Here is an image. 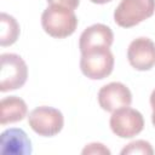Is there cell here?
<instances>
[{"label":"cell","instance_id":"obj_1","mask_svg":"<svg viewBox=\"0 0 155 155\" xmlns=\"http://www.w3.org/2000/svg\"><path fill=\"white\" fill-rule=\"evenodd\" d=\"M41 25L50 36L63 39L70 36L75 31L78 18L74 10L58 5H48L41 15Z\"/></svg>","mask_w":155,"mask_h":155},{"label":"cell","instance_id":"obj_2","mask_svg":"<svg viewBox=\"0 0 155 155\" xmlns=\"http://www.w3.org/2000/svg\"><path fill=\"white\" fill-rule=\"evenodd\" d=\"M114 68V56L109 47H96L81 52L80 69L91 80H102L109 76Z\"/></svg>","mask_w":155,"mask_h":155},{"label":"cell","instance_id":"obj_3","mask_svg":"<svg viewBox=\"0 0 155 155\" xmlns=\"http://www.w3.org/2000/svg\"><path fill=\"white\" fill-rule=\"evenodd\" d=\"M155 12V0H121L114 11L119 27L131 28L150 18Z\"/></svg>","mask_w":155,"mask_h":155},{"label":"cell","instance_id":"obj_4","mask_svg":"<svg viewBox=\"0 0 155 155\" xmlns=\"http://www.w3.org/2000/svg\"><path fill=\"white\" fill-rule=\"evenodd\" d=\"M0 91L7 92L21 88L28 78V68L23 58L16 53L0 56Z\"/></svg>","mask_w":155,"mask_h":155},{"label":"cell","instance_id":"obj_5","mask_svg":"<svg viewBox=\"0 0 155 155\" xmlns=\"http://www.w3.org/2000/svg\"><path fill=\"white\" fill-rule=\"evenodd\" d=\"M28 124L31 130L42 137H53L58 134L64 125V117L61 110L52 107H38L28 115Z\"/></svg>","mask_w":155,"mask_h":155},{"label":"cell","instance_id":"obj_6","mask_svg":"<svg viewBox=\"0 0 155 155\" xmlns=\"http://www.w3.org/2000/svg\"><path fill=\"white\" fill-rule=\"evenodd\" d=\"M110 128L120 138H132L144 128L143 115L130 107H124L113 111L110 116Z\"/></svg>","mask_w":155,"mask_h":155},{"label":"cell","instance_id":"obj_7","mask_svg":"<svg viewBox=\"0 0 155 155\" xmlns=\"http://www.w3.org/2000/svg\"><path fill=\"white\" fill-rule=\"evenodd\" d=\"M127 59L132 68L139 71L150 70L155 65V44L149 38H137L127 48Z\"/></svg>","mask_w":155,"mask_h":155},{"label":"cell","instance_id":"obj_8","mask_svg":"<svg viewBox=\"0 0 155 155\" xmlns=\"http://www.w3.org/2000/svg\"><path fill=\"white\" fill-rule=\"evenodd\" d=\"M97 98L99 107L109 113L124 107H130L132 103V93L130 88L121 82H110L104 85L98 91Z\"/></svg>","mask_w":155,"mask_h":155},{"label":"cell","instance_id":"obj_9","mask_svg":"<svg viewBox=\"0 0 155 155\" xmlns=\"http://www.w3.org/2000/svg\"><path fill=\"white\" fill-rule=\"evenodd\" d=\"M31 151V142L22 128H7L1 133V155H30Z\"/></svg>","mask_w":155,"mask_h":155},{"label":"cell","instance_id":"obj_10","mask_svg":"<svg viewBox=\"0 0 155 155\" xmlns=\"http://www.w3.org/2000/svg\"><path fill=\"white\" fill-rule=\"evenodd\" d=\"M113 41V30L105 24L97 23L87 27L81 33L79 40V48L81 52H85L96 47H110Z\"/></svg>","mask_w":155,"mask_h":155},{"label":"cell","instance_id":"obj_11","mask_svg":"<svg viewBox=\"0 0 155 155\" xmlns=\"http://www.w3.org/2000/svg\"><path fill=\"white\" fill-rule=\"evenodd\" d=\"M27 113H28V107L25 102L17 96L5 97L0 102L1 125L18 122L27 116Z\"/></svg>","mask_w":155,"mask_h":155},{"label":"cell","instance_id":"obj_12","mask_svg":"<svg viewBox=\"0 0 155 155\" xmlns=\"http://www.w3.org/2000/svg\"><path fill=\"white\" fill-rule=\"evenodd\" d=\"M0 45L10 46L15 44L19 35V24L15 17L2 12L0 15Z\"/></svg>","mask_w":155,"mask_h":155},{"label":"cell","instance_id":"obj_13","mask_svg":"<svg viewBox=\"0 0 155 155\" xmlns=\"http://www.w3.org/2000/svg\"><path fill=\"white\" fill-rule=\"evenodd\" d=\"M137 155V154H140V155H153L154 154V150L150 145L149 142L147 140H134V142H131L128 143L122 150H121V155Z\"/></svg>","mask_w":155,"mask_h":155},{"label":"cell","instance_id":"obj_14","mask_svg":"<svg viewBox=\"0 0 155 155\" xmlns=\"http://www.w3.org/2000/svg\"><path fill=\"white\" fill-rule=\"evenodd\" d=\"M82 154H97V155H110V150L102 143H90L82 149Z\"/></svg>","mask_w":155,"mask_h":155},{"label":"cell","instance_id":"obj_15","mask_svg":"<svg viewBox=\"0 0 155 155\" xmlns=\"http://www.w3.org/2000/svg\"><path fill=\"white\" fill-rule=\"evenodd\" d=\"M47 2L50 5H58V6L68 7L70 10H75L79 6L80 0H47Z\"/></svg>","mask_w":155,"mask_h":155},{"label":"cell","instance_id":"obj_16","mask_svg":"<svg viewBox=\"0 0 155 155\" xmlns=\"http://www.w3.org/2000/svg\"><path fill=\"white\" fill-rule=\"evenodd\" d=\"M150 105H151V122L155 126V90L150 94Z\"/></svg>","mask_w":155,"mask_h":155},{"label":"cell","instance_id":"obj_17","mask_svg":"<svg viewBox=\"0 0 155 155\" xmlns=\"http://www.w3.org/2000/svg\"><path fill=\"white\" fill-rule=\"evenodd\" d=\"M91 2L93 4H98V5H103V4H107V2H110L111 0H90Z\"/></svg>","mask_w":155,"mask_h":155}]
</instances>
